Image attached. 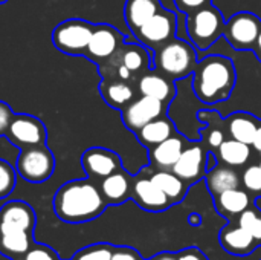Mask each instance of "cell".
Instances as JSON below:
<instances>
[{"instance_id": "1f68e13d", "label": "cell", "mask_w": 261, "mask_h": 260, "mask_svg": "<svg viewBox=\"0 0 261 260\" xmlns=\"http://www.w3.org/2000/svg\"><path fill=\"white\" fill-rule=\"evenodd\" d=\"M113 247L106 244H98L81 250L73 260H112Z\"/></svg>"}, {"instance_id": "74e56055", "label": "cell", "mask_w": 261, "mask_h": 260, "mask_svg": "<svg viewBox=\"0 0 261 260\" xmlns=\"http://www.w3.org/2000/svg\"><path fill=\"white\" fill-rule=\"evenodd\" d=\"M177 260H208L206 256L196 247L182 250L180 253H177Z\"/></svg>"}, {"instance_id": "e0dca14e", "label": "cell", "mask_w": 261, "mask_h": 260, "mask_svg": "<svg viewBox=\"0 0 261 260\" xmlns=\"http://www.w3.org/2000/svg\"><path fill=\"white\" fill-rule=\"evenodd\" d=\"M99 190L107 205H119L132 198L133 178L124 169H119L107 178L101 179Z\"/></svg>"}, {"instance_id": "ba28073f", "label": "cell", "mask_w": 261, "mask_h": 260, "mask_svg": "<svg viewBox=\"0 0 261 260\" xmlns=\"http://www.w3.org/2000/svg\"><path fill=\"white\" fill-rule=\"evenodd\" d=\"M261 31V20L252 12L242 11L225 23V38L236 51H252Z\"/></svg>"}, {"instance_id": "4dcf8cb0", "label": "cell", "mask_w": 261, "mask_h": 260, "mask_svg": "<svg viewBox=\"0 0 261 260\" xmlns=\"http://www.w3.org/2000/svg\"><path fill=\"white\" fill-rule=\"evenodd\" d=\"M17 182V170L5 159H0V199L8 198Z\"/></svg>"}, {"instance_id": "e575fe53", "label": "cell", "mask_w": 261, "mask_h": 260, "mask_svg": "<svg viewBox=\"0 0 261 260\" xmlns=\"http://www.w3.org/2000/svg\"><path fill=\"white\" fill-rule=\"evenodd\" d=\"M176 8L184 12V14H191V12H196L208 5H213V0H173Z\"/></svg>"}, {"instance_id": "8d00e7d4", "label": "cell", "mask_w": 261, "mask_h": 260, "mask_svg": "<svg viewBox=\"0 0 261 260\" xmlns=\"http://www.w3.org/2000/svg\"><path fill=\"white\" fill-rule=\"evenodd\" d=\"M112 260H141V259H139V254H138L135 250L127 248V247H119V248H115V250H113Z\"/></svg>"}, {"instance_id": "44dd1931", "label": "cell", "mask_w": 261, "mask_h": 260, "mask_svg": "<svg viewBox=\"0 0 261 260\" xmlns=\"http://www.w3.org/2000/svg\"><path fill=\"white\" fill-rule=\"evenodd\" d=\"M228 133L232 139L252 146L255 135L258 132V120L248 112H234L226 118Z\"/></svg>"}, {"instance_id": "5bb4252c", "label": "cell", "mask_w": 261, "mask_h": 260, "mask_svg": "<svg viewBox=\"0 0 261 260\" xmlns=\"http://www.w3.org/2000/svg\"><path fill=\"white\" fill-rule=\"evenodd\" d=\"M206 156L208 155L202 144L188 146L184 149L171 170L190 185L206 173Z\"/></svg>"}, {"instance_id": "7a4b0ae2", "label": "cell", "mask_w": 261, "mask_h": 260, "mask_svg": "<svg viewBox=\"0 0 261 260\" xmlns=\"http://www.w3.org/2000/svg\"><path fill=\"white\" fill-rule=\"evenodd\" d=\"M191 80L196 98L203 104L214 106L228 101L232 95L237 70L229 57L213 54L197 61Z\"/></svg>"}, {"instance_id": "d6a6232c", "label": "cell", "mask_w": 261, "mask_h": 260, "mask_svg": "<svg viewBox=\"0 0 261 260\" xmlns=\"http://www.w3.org/2000/svg\"><path fill=\"white\" fill-rule=\"evenodd\" d=\"M242 184L243 187L255 195V196H260L261 195V166H249L243 175H242Z\"/></svg>"}, {"instance_id": "52a82bcc", "label": "cell", "mask_w": 261, "mask_h": 260, "mask_svg": "<svg viewBox=\"0 0 261 260\" xmlns=\"http://www.w3.org/2000/svg\"><path fill=\"white\" fill-rule=\"evenodd\" d=\"M177 31V17L173 11L162 8L154 14L147 23H144L135 34L138 41L147 49L156 51L170 40L176 37Z\"/></svg>"}, {"instance_id": "5b68a950", "label": "cell", "mask_w": 261, "mask_h": 260, "mask_svg": "<svg viewBox=\"0 0 261 260\" xmlns=\"http://www.w3.org/2000/svg\"><path fill=\"white\" fill-rule=\"evenodd\" d=\"M95 25L83 18H67L52 32L54 46L67 55H86Z\"/></svg>"}, {"instance_id": "30bf717a", "label": "cell", "mask_w": 261, "mask_h": 260, "mask_svg": "<svg viewBox=\"0 0 261 260\" xmlns=\"http://www.w3.org/2000/svg\"><path fill=\"white\" fill-rule=\"evenodd\" d=\"M124 35L107 23L95 25L92 38L89 41L86 55L89 60H92L95 64H102L107 60H110L124 44Z\"/></svg>"}, {"instance_id": "836d02e7", "label": "cell", "mask_w": 261, "mask_h": 260, "mask_svg": "<svg viewBox=\"0 0 261 260\" xmlns=\"http://www.w3.org/2000/svg\"><path fill=\"white\" fill-rule=\"evenodd\" d=\"M15 260H58V257L52 248L40 244H32V247L21 257Z\"/></svg>"}, {"instance_id": "ffe728a7", "label": "cell", "mask_w": 261, "mask_h": 260, "mask_svg": "<svg viewBox=\"0 0 261 260\" xmlns=\"http://www.w3.org/2000/svg\"><path fill=\"white\" fill-rule=\"evenodd\" d=\"M99 93L110 107L118 110H122L127 104H130L136 98V90L133 83L113 80V78H102L99 84Z\"/></svg>"}, {"instance_id": "4316f807", "label": "cell", "mask_w": 261, "mask_h": 260, "mask_svg": "<svg viewBox=\"0 0 261 260\" xmlns=\"http://www.w3.org/2000/svg\"><path fill=\"white\" fill-rule=\"evenodd\" d=\"M150 178L167 195L171 204H179L185 198L188 184L182 181L173 170H158Z\"/></svg>"}, {"instance_id": "9c48e42d", "label": "cell", "mask_w": 261, "mask_h": 260, "mask_svg": "<svg viewBox=\"0 0 261 260\" xmlns=\"http://www.w3.org/2000/svg\"><path fill=\"white\" fill-rule=\"evenodd\" d=\"M5 136L15 147L26 149L32 146L46 144L47 130L40 118L28 113H14Z\"/></svg>"}, {"instance_id": "cb8c5ba5", "label": "cell", "mask_w": 261, "mask_h": 260, "mask_svg": "<svg viewBox=\"0 0 261 260\" xmlns=\"http://www.w3.org/2000/svg\"><path fill=\"white\" fill-rule=\"evenodd\" d=\"M176 132L177 130H176L173 121L164 115V116H159V118L150 121L144 127H141L135 135L142 146L150 149V147H154L159 143L165 141L167 138L173 136Z\"/></svg>"}, {"instance_id": "6da1fadb", "label": "cell", "mask_w": 261, "mask_h": 260, "mask_svg": "<svg viewBox=\"0 0 261 260\" xmlns=\"http://www.w3.org/2000/svg\"><path fill=\"white\" fill-rule=\"evenodd\" d=\"M107 202L96 182L90 178L63 184L54 196V211L67 224H83L96 219L106 210Z\"/></svg>"}, {"instance_id": "f546056e", "label": "cell", "mask_w": 261, "mask_h": 260, "mask_svg": "<svg viewBox=\"0 0 261 260\" xmlns=\"http://www.w3.org/2000/svg\"><path fill=\"white\" fill-rule=\"evenodd\" d=\"M239 225L245 228L255 242L261 245V211L255 208H246L239 215Z\"/></svg>"}, {"instance_id": "603a6c76", "label": "cell", "mask_w": 261, "mask_h": 260, "mask_svg": "<svg viewBox=\"0 0 261 260\" xmlns=\"http://www.w3.org/2000/svg\"><path fill=\"white\" fill-rule=\"evenodd\" d=\"M220 244L229 254H234V256L251 254L258 245L255 239L240 225L223 228L220 233Z\"/></svg>"}, {"instance_id": "7402d4cb", "label": "cell", "mask_w": 261, "mask_h": 260, "mask_svg": "<svg viewBox=\"0 0 261 260\" xmlns=\"http://www.w3.org/2000/svg\"><path fill=\"white\" fill-rule=\"evenodd\" d=\"M162 9L159 0H127L124 5V18L132 32H136L154 14Z\"/></svg>"}, {"instance_id": "d6986e66", "label": "cell", "mask_w": 261, "mask_h": 260, "mask_svg": "<svg viewBox=\"0 0 261 260\" xmlns=\"http://www.w3.org/2000/svg\"><path fill=\"white\" fill-rule=\"evenodd\" d=\"M112 58L116 60L118 63H121L122 66H125L136 77V81L144 72H147L150 69V66H153L147 48L142 46L141 43L139 44H133V43L125 44L124 43L121 46V49Z\"/></svg>"}, {"instance_id": "60d3db41", "label": "cell", "mask_w": 261, "mask_h": 260, "mask_svg": "<svg viewBox=\"0 0 261 260\" xmlns=\"http://www.w3.org/2000/svg\"><path fill=\"white\" fill-rule=\"evenodd\" d=\"M252 146H254V149H255L257 152H260L261 153V126L258 127V132H257V135H255V139H254Z\"/></svg>"}, {"instance_id": "8fae6325", "label": "cell", "mask_w": 261, "mask_h": 260, "mask_svg": "<svg viewBox=\"0 0 261 260\" xmlns=\"http://www.w3.org/2000/svg\"><path fill=\"white\" fill-rule=\"evenodd\" d=\"M167 109H168V104L156 98L141 95V97H136L130 104H127L121 110V118H122L124 126L128 130L136 133L141 127H144L150 121L159 116H164Z\"/></svg>"}, {"instance_id": "4fadbf2b", "label": "cell", "mask_w": 261, "mask_h": 260, "mask_svg": "<svg viewBox=\"0 0 261 260\" xmlns=\"http://www.w3.org/2000/svg\"><path fill=\"white\" fill-rule=\"evenodd\" d=\"M35 211L23 201H9L0 208V233L3 231H28L34 233Z\"/></svg>"}, {"instance_id": "277c9868", "label": "cell", "mask_w": 261, "mask_h": 260, "mask_svg": "<svg viewBox=\"0 0 261 260\" xmlns=\"http://www.w3.org/2000/svg\"><path fill=\"white\" fill-rule=\"evenodd\" d=\"M185 31L188 34L191 44L197 51L205 52L223 34L225 20L222 12L214 5H208L187 15Z\"/></svg>"}, {"instance_id": "ac0fdd59", "label": "cell", "mask_w": 261, "mask_h": 260, "mask_svg": "<svg viewBox=\"0 0 261 260\" xmlns=\"http://www.w3.org/2000/svg\"><path fill=\"white\" fill-rule=\"evenodd\" d=\"M184 149H185V138L179 132H176L173 136L148 149L151 166H154L159 170H171L176 161L179 159V156L182 155Z\"/></svg>"}, {"instance_id": "ee69618b", "label": "cell", "mask_w": 261, "mask_h": 260, "mask_svg": "<svg viewBox=\"0 0 261 260\" xmlns=\"http://www.w3.org/2000/svg\"><path fill=\"white\" fill-rule=\"evenodd\" d=\"M260 166H261V161H260Z\"/></svg>"}, {"instance_id": "d4e9b609", "label": "cell", "mask_w": 261, "mask_h": 260, "mask_svg": "<svg viewBox=\"0 0 261 260\" xmlns=\"http://www.w3.org/2000/svg\"><path fill=\"white\" fill-rule=\"evenodd\" d=\"M205 181L213 196H217L231 188H239L242 182L239 173L226 164L216 166L214 169L208 170L205 175Z\"/></svg>"}, {"instance_id": "2e32d148", "label": "cell", "mask_w": 261, "mask_h": 260, "mask_svg": "<svg viewBox=\"0 0 261 260\" xmlns=\"http://www.w3.org/2000/svg\"><path fill=\"white\" fill-rule=\"evenodd\" d=\"M136 90L139 95L156 98L165 104H170L176 97L174 81L158 70L144 72L136 81Z\"/></svg>"}, {"instance_id": "83f0119b", "label": "cell", "mask_w": 261, "mask_h": 260, "mask_svg": "<svg viewBox=\"0 0 261 260\" xmlns=\"http://www.w3.org/2000/svg\"><path fill=\"white\" fill-rule=\"evenodd\" d=\"M32 233L3 231L0 233V254L15 260L21 257L32 247Z\"/></svg>"}, {"instance_id": "3957f363", "label": "cell", "mask_w": 261, "mask_h": 260, "mask_svg": "<svg viewBox=\"0 0 261 260\" xmlns=\"http://www.w3.org/2000/svg\"><path fill=\"white\" fill-rule=\"evenodd\" d=\"M153 63L154 70L173 81H180L194 72L197 66V49L191 43L174 37L154 51Z\"/></svg>"}, {"instance_id": "7c38bea8", "label": "cell", "mask_w": 261, "mask_h": 260, "mask_svg": "<svg viewBox=\"0 0 261 260\" xmlns=\"http://www.w3.org/2000/svg\"><path fill=\"white\" fill-rule=\"evenodd\" d=\"M81 166L87 178L101 181L116 170L122 169V162L118 153L104 147H90L81 155Z\"/></svg>"}, {"instance_id": "b9f144b4", "label": "cell", "mask_w": 261, "mask_h": 260, "mask_svg": "<svg viewBox=\"0 0 261 260\" xmlns=\"http://www.w3.org/2000/svg\"><path fill=\"white\" fill-rule=\"evenodd\" d=\"M190 222H191L193 225H199V224L202 222V219H200L197 215H191V216H190Z\"/></svg>"}, {"instance_id": "d590c367", "label": "cell", "mask_w": 261, "mask_h": 260, "mask_svg": "<svg viewBox=\"0 0 261 260\" xmlns=\"http://www.w3.org/2000/svg\"><path fill=\"white\" fill-rule=\"evenodd\" d=\"M12 116H14L12 107L8 103L0 100V136L6 135L8 127H9V124L12 121Z\"/></svg>"}, {"instance_id": "9a60e30c", "label": "cell", "mask_w": 261, "mask_h": 260, "mask_svg": "<svg viewBox=\"0 0 261 260\" xmlns=\"http://www.w3.org/2000/svg\"><path fill=\"white\" fill-rule=\"evenodd\" d=\"M132 198L135 202L147 211H164L171 202L167 195L147 176H138L133 179Z\"/></svg>"}, {"instance_id": "7bdbcfd3", "label": "cell", "mask_w": 261, "mask_h": 260, "mask_svg": "<svg viewBox=\"0 0 261 260\" xmlns=\"http://www.w3.org/2000/svg\"><path fill=\"white\" fill-rule=\"evenodd\" d=\"M8 0H0V5H3V3H6Z\"/></svg>"}, {"instance_id": "ab89813d", "label": "cell", "mask_w": 261, "mask_h": 260, "mask_svg": "<svg viewBox=\"0 0 261 260\" xmlns=\"http://www.w3.org/2000/svg\"><path fill=\"white\" fill-rule=\"evenodd\" d=\"M254 54L257 55V58H258V61H261V31L260 34H258V38H257V41H255V46H254Z\"/></svg>"}, {"instance_id": "f1b7e54d", "label": "cell", "mask_w": 261, "mask_h": 260, "mask_svg": "<svg viewBox=\"0 0 261 260\" xmlns=\"http://www.w3.org/2000/svg\"><path fill=\"white\" fill-rule=\"evenodd\" d=\"M219 158L223 164L229 167H242L251 158V146L240 143L237 139H225L217 149Z\"/></svg>"}, {"instance_id": "8992f818", "label": "cell", "mask_w": 261, "mask_h": 260, "mask_svg": "<svg viewBox=\"0 0 261 260\" xmlns=\"http://www.w3.org/2000/svg\"><path fill=\"white\" fill-rule=\"evenodd\" d=\"M15 170L28 182H44L55 170V156L46 144L20 149Z\"/></svg>"}, {"instance_id": "f35d334b", "label": "cell", "mask_w": 261, "mask_h": 260, "mask_svg": "<svg viewBox=\"0 0 261 260\" xmlns=\"http://www.w3.org/2000/svg\"><path fill=\"white\" fill-rule=\"evenodd\" d=\"M153 260H177V254H174V253H161Z\"/></svg>"}, {"instance_id": "484cf974", "label": "cell", "mask_w": 261, "mask_h": 260, "mask_svg": "<svg viewBox=\"0 0 261 260\" xmlns=\"http://www.w3.org/2000/svg\"><path fill=\"white\" fill-rule=\"evenodd\" d=\"M214 198H216V208L219 210L220 215L226 218L243 213L246 208H249V204H251V198L248 192L242 190L240 187L226 190Z\"/></svg>"}]
</instances>
